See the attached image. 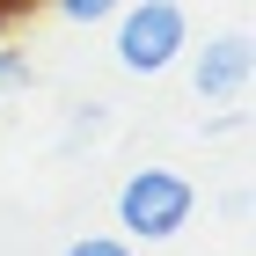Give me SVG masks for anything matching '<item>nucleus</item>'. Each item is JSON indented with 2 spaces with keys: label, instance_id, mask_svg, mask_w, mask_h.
<instances>
[{
  "label": "nucleus",
  "instance_id": "obj_6",
  "mask_svg": "<svg viewBox=\"0 0 256 256\" xmlns=\"http://www.w3.org/2000/svg\"><path fill=\"white\" fill-rule=\"evenodd\" d=\"M30 80H37L30 52H8V44H0V88H30Z\"/></svg>",
  "mask_w": 256,
  "mask_h": 256
},
{
  "label": "nucleus",
  "instance_id": "obj_5",
  "mask_svg": "<svg viewBox=\"0 0 256 256\" xmlns=\"http://www.w3.org/2000/svg\"><path fill=\"white\" fill-rule=\"evenodd\" d=\"M66 256H132V242L124 234H80V242H66Z\"/></svg>",
  "mask_w": 256,
  "mask_h": 256
},
{
  "label": "nucleus",
  "instance_id": "obj_4",
  "mask_svg": "<svg viewBox=\"0 0 256 256\" xmlns=\"http://www.w3.org/2000/svg\"><path fill=\"white\" fill-rule=\"evenodd\" d=\"M52 8H59L66 22H80V30H96V22H110L124 8V0H52Z\"/></svg>",
  "mask_w": 256,
  "mask_h": 256
},
{
  "label": "nucleus",
  "instance_id": "obj_1",
  "mask_svg": "<svg viewBox=\"0 0 256 256\" xmlns=\"http://www.w3.org/2000/svg\"><path fill=\"white\" fill-rule=\"evenodd\" d=\"M110 52H118L124 74L154 80L190 52V15H183L176 0H124L118 15H110Z\"/></svg>",
  "mask_w": 256,
  "mask_h": 256
},
{
  "label": "nucleus",
  "instance_id": "obj_2",
  "mask_svg": "<svg viewBox=\"0 0 256 256\" xmlns=\"http://www.w3.org/2000/svg\"><path fill=\"white\" fill-rule=\"evenodd\" d=\"M198 212V183L176 176V168H132L118 183V234L132 242H176Z\"/></svg>",
  "mask_w": 256,
  "mask_h": 256
},
{
  "label": "nucleus",
  "instance_id": "obj_7",
  "mask_svg": "<svg viewBox=\"0 0 256 256\" xmlns=\"http://www.w3.org/2000/svg\"><path fill=\"white\" fill-rule=\"evenodd\" d=\"M30 15H37V0H0V37H8V30H22Z\"/></svg>",
  "mask_w": 256,
  "mask_h": 256
},
{
  "label": "nucleus",
  "instance_id": "obj_3",
  "mask_svg": "<svg viewBox=\"0 0 256 256\" xmlns=\"http://www.w3.org/2000/svg\"><path fill=\"white\" fill-rule=\"evenodd\" d=\"M249 74H256V44L242 37V30L205 37V44L190 52V88H198V102H227V96H242V88H249Z\"/></svg>",
  "mask_w": 256,
  "mask_h": 256
}]
</instances>
